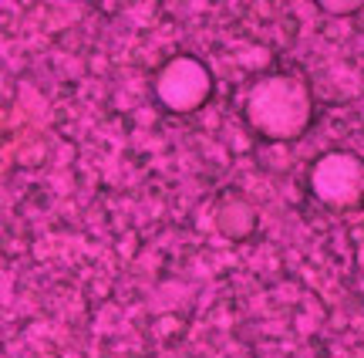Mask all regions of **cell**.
I'll return each instance as SVG.
<instances>
[{"mask_svg": "<svg viewBox=\"0 0 364 358\" xmlns=\"http://www.w3.org/2000/svg\"><path fill=\"white\" fill-rule=\"evenodd\" d=\"M247 119L267 139H297L311 122V95L297 78H263L250 88Z\"/></svg>", "mask_w": 364, "mask_h": 358, "instance_id": "cell-1", "label": "cell"}, {"mask_svg": "<svg viewBox=\"0 0 364 358\" xmlns=\"http://www.w3.org/2000/svg\"><path fill=\"white\" fill-rule=\"evenodd\" d=\"M209 88H213V81H209L206 65L189 54L172 58L156 78L159 102L172 112H196L209 98Z\"/></svg>", "mask_w": 364, "mask_h": 358, "instance_id": "cell-2", "label": "cell"}, {"mask_svg": "<svg viewBox=\"0 0 364 358\" xmlns=\"http://www.w3.org/2000/svg\"><path fill=\"white\" fill-rule=\"evenodd\" d=\"M311 186L314 193L331 206H351V203H358L364 186L361 162L348 156V152H327L324 159L314 166Z\"/></svg>", "mask_w": 364, "mask_h": 358, "instance_id": "cell-3", "label": "cell"}]
</instances>
